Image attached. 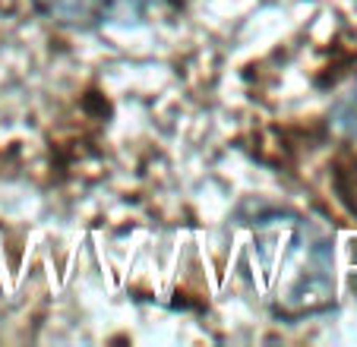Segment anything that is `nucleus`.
<instances>
[{
    "label": "nucleus",
    "instance_id": "nucleus-4",
    "mask_svg": "<svg viewBox=\"0 0 357 347\" xmlns=\"http://www.w3.org/2000/svg\"><path fill=\"white\" fill-rule=\"evenodd\" d=\"M354 291H357V272H354Z\"/></svg>",
    "mask_w": 357,
    "mask_h": 347
},
{
    "label": "nucleus",
    "instance_id": "nucleus-2",
    "mask_svg": "<svg viewBox=\"0 0 357 347\" xmlns=\"http://www.w3.org/2000/svg\"><path fill=\"white\" fill-rule=\"evenodd\" d=\"M47 20L70 29L127 26L155 13L162 0H32Z\"/></svg>",
    "mask_w": 357,
    "mask_h": 347
},
{
    "label": "nucleus",
    "instance_id": "nucleus-1",
    "mask_svg": "<svg viewBox=\"0 0 357 347\" xmlns=\"http://www.w3.org/2000/svg\"><path fill=\"white\" fill-rule=\"evenodd\" d=\"M243 268L259 303L278 319H303L335 307L332 237L303 215H257L243 237Z\"/></svg>",
    "mask_w": 357,
    "mask_h": 347
},
{
    "label": "nucleus",
    "instance_id": "nucleus-3",
    "mask_svg": "<svg viewBox=\"0 0 357 347\" xmlns=\"http://www.w3.org/2000/svg\"><path fill=\"white\" fill-rule=\"evenodd\" d=\"M332 123H335L338 133H344L348 139L357 142V82L335 101V107H332Z\"/></svg>",
    "mask_w": 357,
    "mask_h": 347
}]
</instances>
